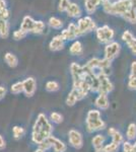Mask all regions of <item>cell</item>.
<instances>
[{"instance_id":"obj_36","label":"cell","mask_w":136,"mask_h":152,"mask_svg":"<svg viewBox=\"0 0 136 152\" xmlns=\"http://www.w3.org/2000/svg\"><path fill=\"white\" fill-rule=\"evenodd\" d=\"M128 88L131 90H136V76H129L128 79Z\"/></svg>"},{"instance_id":"obj_35","label":"cell","mask_w":136,"mask_h":152,"mask_svg":"<svg viewBox=\"0 0 136 152\" xmlns=\"http://www.w3.org/2000/svg\"><path fill=\"white\" fill-rule=\"evenodd\" d=\"M38 148H40L42 149L43 151H48V150H50V149L52 148V145H51V143H50V141H49V139H47V140L45 141H43L41 144H39L38 145Z\"/></svg>"},{"instance_id":"obj_25","label":"cell","mask_w":136,"mask_h":152,"mask_svg":"<svg viewBox=\"0 0 136 152\" xmlns=\"http://www.w3.org/2000/svg\"><path fill=\"white\" fill-rule=\"evenodd\" d=\"M48 24L50 26V28H54V29H61L63 28L64 23L60 18H56V16H52V18H49Z\"/></svg>"},{"instance_id":"obj_34","label":"cell","mask_w":136,"mask_h":152,"mask_svg":"<svg viewBox=\"0 0 136 152\" xmlns=\"http://www.w3.org/2000/svg\"><path fill=\"white\" fill-rule=\"evenodd\" d=\"M26 35H28V34H26V31H24L23 29L19 28L13 33V39L15 41H21V40H23V39L26 38Z\"/></svg>"},{"instance_id":"obj_2","label":"cell","mask_w":136,"mask_h":152,"mask_svg":"<svg viewBox=\"0 0 136 152\" xmlns=\"http://www.w3.org/2000/svg\"><path fill=\"white\" fill-rule=\"evenodd\" d=\"M102 7L104 12H106L107 14L123 18L126 12L132 8V4H131V0H115V1L104 0Z\"/></svg>"},{"instance_id":"obj_43","label":"cell","mask_w":136,"mask_h":152,"mask_svg":"<svg viewBox=\"0 0 136 152\" xmlns=\"http://www.w3.org/2000/svg\"><path fill=\"white\" fill-rule=\"evenodd\" d=\"M131 4H132V8L136 10V0H131Z\"/></svg>"},{"instance_id":"obj_32","label":"cell","mask_w":136,"mask_h":152,"mask_svg":"<svg viewBox=\"0 0 136 152\" xmlns=\"http://www.w3.org/2000/svg\"><path fill=\"white\" fill-rule=\"evenodd\" d=\"M119 149H120V145L114 143L112 141L104 146V152H118Z\"/></svg>"},{"instance_id":"obj_31","label":"cell","mask_w":136,"mask_h":152,"mask_svg":"<svg viewBox=\"0 0 136 152\" xmlns=\"http://www.w3.org/2000/svg\"><path fill=\"white\" fill-rule=\"evenodd\" d=\"M26 133V130L21 126H13L12 127V134H13L14 139H19L24 136Z\"/></svg>"},{"instance_id":"obj_21","label":"cell","mask_w":136,"mask_h":152,"mask_svg":"<svg viewBox=\"0 0 136 152\" xmlns=\"http://www.w3.org/2000/svg\"><path fill=\"white\" fill-rule=\"evenodd\" d=\"M4 61H5L7 66H9L10 68H15L18 65V58L14 54H12L10 52L5 53V55H4Z\"/></svg>"},{"instance_id":"obj_3","label":"cell","mask_w":136,"mask_h":152,"mask_svg":"<svg viewBox=\"0 0 136 152\" xmlns=\"http://www.w3.org/2000/svg\"><path fill=\"white\" fill-rule=\"evenodd\" d=\"M96 36L100 43L108 45L111 42H113L114 37H115V31H114L113 28H111L109 26L105 24V26H100V28H96Z\"/></svg>"},{"instance_id":"obj_23","label":"cell","mask_w":136,"mask_h":152,"mask_svg":"<svg viewBox=\"0 0 136 152\" xmlns=\"http://www.w3.org/2000/svg\"><path fill=\"white\" fill-rule=\"evenodd\" d=\"M9 37V23L7 20L0 19V38L7 39Z\"/></svg>"},{"instance_id":"obj_29","label":"cell","mask_w":136,"mask_h":152,"mask_svg":"<svg viewBox=\"0 0 136 152\" xmlns=\"http://www.w3.org/2000/svg\"><path fill=\"white\" fill-rule=\"evenodd\" d=\"M49 120H50L52 123H54V124H56V125H59V124H61L63 122L64 118H63L62 115L60 114V113L53 112V113H51V114H50Z\"/></svg>"},{"instance_id":"obj_1","label":"cell","mask_w":136,"mask_h":152,"mask_svg":"<svg viewBox=\"0 0 136 152\" xmlns=\"http://www.w3.org/2000/svg\"><path fill=\"white\" fill-rule=\"evenodd\" d=\"M53 134V126L45 114H39L32 129V141L39 145Z\"/></svg>"},{"instance_id":"obj_20","label":"cell","mask_w":136,"mask_h":152,"mask_svg":"<svg viewBox=\"0 0 136 152\" xmlns=\"http://www.w3.org/2000/svg\"><path fill=\"white\" fill-rule=\"evenodd\" d=\"M104 0H85V8L88 14H93Z\"/></svg>"},{"instance_id":"obj_13","label":"cell","mask_w":136,"mask_h":152,"mask_svg":"<svg viewBox=\"0 0 136 152\" xmlns=\"http://www.w3.org/2000/svg\"><path fill=\"white\" fill-rule=\"evenodd\" d=\"M64 46H65V40L61 35L55 36L49 43V49L53 52H58V51L63 50Z\"/></svg>"},{"instance_id":"obj_33","label":"cell","mask_w":136,"mask_h":152,"mask_svg":"<svg viewBox=\"0 0 136 152\" xmlns=\"http://www.w3.org/2000/svg\"><path fill=\"white\" fill-rule=\"evenodd\" d=\"M70 0H59L58 2V11L59 12H66L67 8L70 5Z\"/></svg>"},{"instance_id":"obj_12","label":"cell","mask_w":136,"mask_h":152,"mask_svg":"<svg viewBox=\"0 0 136 152\" xmlns=\"http://www.w3.org/2000/svg\"><path fill=\"white\" fill-rule=\"evenodd\" d=\"M86 130L88 133H95V132H100L106 128V122L103 119H99L96 121L85 122Z\"/></svg>"},{"instance_id":"obj_28","label":"cell","mask_w":136,"mask_h":152,"mask_svg":"<svg viewBox=\"0 0 136 152\" xmlns=\"http://www.w3.org/2000/svg\"><path fill=\"white\" fill-rule=\"evenodd\" d=\"M45 88L48 92H56L60 89V85H59V83L55 81V80H49V81L46 83Z\"/></svg>"},{"instance_id":"obj_6","label":"cell","mask_w":136,"mask_h":152,"mask_svg":"<svg viewBox=\"0 0 136 152\" xmlns=\"http://www.w3.org/2000/svg\"><path fill=\"white\" fill-rule=\"evenodd\" d=\"M121 51V45L118 42H111L110 44L106 45L105 47V59H107L109 61H112L114 59H116L119 56Z\"/></svg>"},{"instance_id":"obj_7","label":"cell","mask_w":136,"mask_h":152,"mask_svg":"<svg viewBox=\"0 0 136 152\" xmlns=\"http://www.w3.org/2000/svg\"><path fill=\"white\" fill-rule=\"evenodd\" d=\"M69 145L75 149H80L83 146V137L79 131L72 129L68 132Z\"/></svg>"},{"instance_id":"obj_38","label":"cell","mask_w":136,"mask_h":152,"mask_svg":"<svg viewBox=\"0 0 136 152\" xmlns=\"http://www.w3.org/2000/svg\"><path fill=\"white\" fill-rule=\"evenodd\" d=\"M10 16V12L8 9H3V10H0V19L2 20H7Z\"/></svg>"},{"instance_id":"obj_17","label":"cell","mask_w":136,"mask_h":152,"mask_svg":"<svg viewBox=\"0 0 136 152\" xmlns=\"http://www.w3.org/2000/svg\"><path fill=\"white\" fill-rule=\"evenodd\" d=\"M108 135L111 137L112 142H114V143L118 144L120 146L124 143V136L121 134V132H119L116 128H114V127H111V128L108 129Z\"/></svg>"},{"instance_id":"obj_42","label":"cell","mask_w":136,"mask_h":152,"mask_svg":"<svg viewBox=\"0 0 136 152\" xmlns=\"http://www.w3.org/2000/svg\"><path fill=\"white\" fill-rule=\"evenodd\" d=\"M6 8H7L6 0H0V10H3V9Z\"/></svg>"},{"instance_id":"obj_8","label":"cell","mask_w":136,"mask_h":152,"mask_svg":"<svg viewBox=\"0 0 136 152\" xmlns=\"http://www.w3.org/2000/svg\"><path fill=\"white\" fill-rule=\"evenodd\" d=\"M60 35L62 36V38L65 41H76V39L79 37V35H78L77 24L75 23H70L68 24L67 28L62 29Z\"/></svg>"},{"instance_id":"obj_22","label":"cell","mask_w":136,"mask_h":152,"mask_svg":"<svg viewBox=\"0 0 136 152\" xmlns=\"http://www.w3.org/2000/svg\"><path fill=\"white\" fill-rule=\"evenodd\" d=\"M82 52H83L82 44L77 40L74 41L72 43V45L70 46V48H69V53L72 56H78V55H81Z\"/></svg>"},{"instance_id":"obj_44","label":"cell","mask_w":136,"mask_h":152,"mask_svg":"<svg viewBox=\"0 0 136 152\" xmlns=\"http://www.w3.org/2000/svg\"><path fill=\"white\" fill-rule=\"evenodd\" d=\"M34 152H45V151H43V150H42V149H40V148H37Z\"/></svg>"},{"instance_id":"obj_27","label":"cell","mask_w":136,"mask_h":152,"mask_svg":"<svg viewBox=\"0 0 136 152\" xmlns=\"http://www.w3.org/2000/svg\"><path fill=\"white\" fill-rule=\"evenodd\" d=\"M123 19L129 23L136 24V10L131 8L129 11H127L124 15H123Z\"/></svg>"},{"instance_id":"obj_15","label":"cell","mask_w":136,"mask_h":152,"mask_svg":"<svg viewBox=\"0 0 136 152\" xmlns=\"http://www.w3.org/2000/svg\"><path fill=\"white\" fill-rule=\"evenodd\" d=\"M49 141H50L52 148H53L54 152H65L67 150V146L63 141H61L60 139L56 138L55 136L52 135L51 137H49Z\"/></svg>"},{"instance_id":"obj_16","label":"cell","mask_w":136,"mask_h":152,"mask_svg":"<svg viewBox=\"0 0 136 152\" xmlns=\"http://www.w3.org/2000/svg\"><path fill=\"white\" fill-rule=\"evenodd\" d=\"M106 137L102 134H96L91 139V144L96 152H104V146H105Z\"/></svg>"},{"instance_id":"obj_5","label":"cell","mask_w":136,"mask_h":152,"mask_svg":"<svg viewBox=\"0 0 136 152\" xmlns=\"http://www.w3.org/2000/svg\"><path fill=\"white\" fill-rule=\"evenodd\" d=\"M96 77L99 79V94H109L110 92L113 91L114 84L110 80V77H109L108 74L100 73V74L96 75Z\"/></svg>"},{"instance_id":"obj_39","label":"cell","mask_w":136,"mask_h":152,"mask_svg":"<svg viewBox=\"0 0 136 152\" xmlns=\"http://www.w3.org/2000/svg\"><path fill=\"white\" fill-rule=\"evenodd\" d=\"M129 76H136V61H133L130 66V74Z\"/></svg>"},{"instance_id":"obj_9","label":"cell","mask_w":136,"mask_h":152,"mask_svg":"<svg viewBox=\"0 0 136 152\" xmlns=\"http://www.w3.org/2000/svg\"><path fill=\"white\" fill-rule=\"evenodd\" d=\"M24 94L26 97H33L37 90V81L34 77H28L23 80Z\"/></svg>"},{"instance_id":"obj_41","label":"cell","mask_w":136,"mask_h":152,"mask_svg":"<svg viewBox=\"0 0 136 152\" xmlns=\"http://www.w3.org/2000/svg\"><path fill=\"white\" fill-rule=\"evenodd\" d=\"M6 95V88L4 86H0V100H2Z\"/></svg>"},{"instance_id":"obj_14","label":"cell","mask_w":136,"mask_h":152,"mask_svg":"<svg viewBox=\"0 0 136 152\" xmlns=\"http://www.w3.org/2000/svg\"><path fill=\"white\" fill-rule=\"evenodd\" d=\"M95 105L96 107V109L100 110V111H106V110H108L109 107H110L108 94H99V95L96 96V99L95 100Z\"/></svg>"},{"instance_id":"obj_4","label":"cell","mask_w":136,"mask_h":152,"mask_svg":"<svg viewBox=\"0 0 136 152\" xmlns=\"http://www.w3.org/2000/svg\"><path fill=\"white\" fill-rule=\"evenodd\" d=\"M77 29H78V35H79V37L85 35L87 33H90V31L96 29V21L90 15L80 18L77 21Z\"/></svg>"},{"instance_id":"obj_10","label":"cell","mask_w":136,"mask_h":152,"mask_svg":"<svg viewBox=\"0 0 136 152\" xmlns=\"http://www.w3.org/2000/svg\"><path fill=\"white\" fill-rule=\"evenodd\" d=\"M85 96L86 95L83 94V92H81L80 90L75 89V88H72L71 91L68 94L67 97H66L65 104H67L68 107H73L76 102H79V100H81V99H83Z\"/></svg>"},{"instance_id":"obj_24","label":"cell","mask_w":136,"mask_h":152,"mask_svg":"<svg viewBox=\"0 0 136 152\" xmlns=\"http://www.w3.org/2000/svg\"><path fill=\"white\" fill-rule=\"evenodd\" d=\"M126 138L128 141H133L136 139V124L131 123L128 125L127 131H126Z\"/></svg>"},{"instance_id":"obj_11","label":"cell","mask_w":136,"mask_h":152,"mask_svg":"<svg viewBox=\"0 0 136 152\" xmlns=\"http://www.w3.org/2000/svg\"><path fill=\"white\" fill-rule=\"evenodd\" d=\"M122 40L125 42L131 53L136 56V38L130 31H125L122 34Z\"/></svg>"},{"instance_id":"obj_37","label":"cell","mask_w":136,"mask_h":152,"mask_svg":"<svg viewBox=\"0 0 136 152\" xmlns=\"http://www.w3.org/2000/svg\"><path fill=\"white\" fill-rule=\"evenodd\" d=\"M122 150L123 152H132L133 144L131 143V141H124V143L122 144Z\"/></svg>"},{"instance_id":"obj_19","label":"cell","mask_w":136,"mask_h":152,"mask_svg":"<svg viewBox=\"0 0 136 152\" xmlns=\"http://www.w3.org/2000/svg\"><path fill=\"white\" fill-rule=\"evenodd\" d=\"M66 13L69 18H80L81 16V9H80V6L78 5L77 3L75 2H71L70 5L67 8L66 10Z\"/></svg>"},{"instance_id":"obj_30","label":"cell","mask_w":136,"mask_h":152,"mask_svg":"<svg viewBox=\"0 0 136 152\" xmlns=\"http://www.w3.org/2000/svg\"><path fill=\"white\" fill-rule=\"evenodd\" d=\"M10 91L12 94H19L24 92V83L23 81H17L10 86Z\"/></svg>"},{"instance_id":"obj_26","label":"cell","mask_w":136,"mask_h":152,"mask_svg":"<svg viewBox=\"0 0 136 152\" xmlns=\"http://www.w3.org/2000/svg\"><path fill=\"white\" fill-rule=\"evenodd\" d=\"M46 28V24L44 21L42 20H36V23L34 24L33 31H32L31 34H35V35H40V34L44 33Z\"/></svg>"},{"instance_id":"obj_45","label":"cell","mask_w":136,"mask_h":152,"mask_svg":"<svg viewBox=\"0 0 136 152\" xmlns=\"http://www.w3.org/2000/svg\"><path fill=\"white\" fill-rule=\"evenodd\" d=\"M111 1H115V0H111Z\"/></svg>"},{"instance_id":"obj_18","label":"cell","mask_w":136,"mask_h":152,"mask_svg":"<svg viewBox=\"0 0 136 152\" xmlns=\"http://www.w3.org/2000/svg\"><path fill=\"white\" fill-rule=\"evenodd\" d=\"M36 23V20L29 15H26L23 18V21H21V29H23L24 31H26V34L32 33L34 28V24Z\"/></svg>"},{"instance_id":"obj_40","label":"cell","mask_w":136,"mask_h":152,"mask_svg":"<svg viewBox=\"0 0 136 152\" xmlns=\"http://www.w3.org/2000/svg\"><path fill=\"white\" fill-rule=\"evenodd\" d=\"M5 147H6L5 139H4L3 136L0 134V150H3V149H5Z\"/></svg>"}]
</instances>
